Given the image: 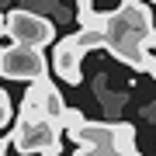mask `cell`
I'll return each mask as SVG.
<instances>
[{
    "instance_id": "6da1fadb",
    "label": "cell",
    "mask_w": 156,
    "mask_h": 156,
    "mask_svg": "<svg viewBox=\"0 0 156 156\" xmlns=\"http://www.w3.org/2000/svg\"><path fill=\"white\" fill-rule=\"evenodd\" d=\"M149 31H156L153 7L142 4V0H125L104 24V38H108L104 49L118 62H125V66L142 73V42H146Z\"/></svg>"
},
{
    "instance_id": "7a4b0ae2",
    "label": "cell",
    "mask_w": 156,
    "mask_h": 156,
    "mask_svg": "<svg viewBox=\"0 0 156 156\" xmlns=\"http://www.w3.org/2000/svg\"><path fill=\"white\" fill-rule=\"evenodd\" d=\"M14 135V149L31 156V153H45V156H59L62 153V125L56 118L42 115V111H31V108H21L17 111V125L11 128Z\"/></svg>"
},
{
    "instance_id": "3957f363",
    "label": "cell",
    "mask_w": 156,
    "mask_h": 156,
    "mask_svg": "<svg viewBox=\"0 0 156 156\" xmlns=\"http://www.w3.org/2000/svg\"><path fill=\"white\" fill-rule=\"evenodd\" d=\"M49 73V62H45V49L38 45H7L0 49V76L4 80H17V83H31Z\"/></svg>"
},
{
    "instance_id": "277c9868",
    "label": "cell",
    "mask_w": 156,
    "mask_h": 156,
    "mask_svg": "<svg viewBox=\"0 0 156 156\" xmlns=\"http://www.w3.org/2000/svg\"><path fill=\"white\" fill-rule=\"evenodd\" d=\"M7 31L14 35V42L21 45H45L56 42V24H52V17L38 14L35 7H11L7 11Z\"/></svg>"
},
{
    "instance_id": "5b68a950",
    "label": "cell",
    "mask_w": 156,
    "mask_h": 156,
    "mask_svg": "<svg viewBox=\"0 0 156 156\" xmlns=\"http://www.w3.org/2000/svg\"><path fill=\"white\" fill-rule=\"evenodd\" d=\"M69 139L76 146L80 156H94V153H104V156H115V122H80L76 128H69Z\"/></svg>"
},
{
    "instance_id": "8992f818",
    "label": "cell",
    "mask_w": 156,
    "mask_h": 156,
    "mask_svg": "<svg viewBox=\"0 0 156 156\" xmlns=\"http://www.w3.org/2000/svg\"><path fill=\"white\" fill-rule=\"evenodd\" d=\"M83 56L87 52L80 49V42L73 38V35H66V38H59V42H52V59H49V66L52 73L62 80V83H69V87H80L83 83Z\"/></svg>"
},
{
    "instance_id": "52a82bcc",
    "label": "cell",
    "mask_w": 156,
    "mask_h": 156,
    "mask_svg": "<svg viewBox=\"0 0 156 156\" xmlns=\"http://www.w3.org/2000/svg\"><path fill=\"white\" fill-rule=\"evenodd\" d=\"M21 108H31V111H42V115H49V118H62V111H66V101H62V94H59V87L49 80V73L45 76H38V80H31L28 83V94H24V101H21Z\"/></svg>"
},
{
    "instance_id": "ba28073f",
    "label": "cell",
    "mask_w": 156,
    "mask_h": 156,
    "mask_svg": "<svg viewBox=\"0 0 156 156\" xmlns=\"http://www.w3.org/2000/svg\"><path fill=\"white\" fill-rule=\"evenodd\" d=\"M125 0H76V21L90 24V28H104L108 17H111Z\"/></svg>"
},
{
    "instance_id": "9c48e42d",
    "label": "cell",
    "mask_w": 156,
    "mask_h": 156,
    "mask_svg": "<svg viewBox=\"0 0 156 156\" xmlns=\"http://www.w3.org/2000/svg\"><path fill=\"white\" fill-rule=\"evenodd\" d=\"M115 156H139V142H135V125L132 122H115Z\"/></svg>"
},
{
    "instance_id": "30bf717a",
    "label": "cell",
    "mask_w": 156,
    "mask_h": 156,
    "mask_svg": "<svg viewBox=\"0 0 156 156\" xmlns=\"http://www.w3.org/2000/svg\"><path fill=\"white\" fill-rule=\"evenodd\" d=\"M14 125V101L7 97V90H0V128Z\"/></svg>"
},
{
    "instance_id": "8fae6325",
    "label": "cell",
    "mask_w": 156,
    "mask_h": 156,
    "mask_svg": "<svg viewBox=\"0 0 156 156\" xmlns=\"http://www.w3.org/2000/svg\"><path fill=\"white\" fill-rule=\"evenodd\" d=\"M80 122H83V111H80V108H69V104H66V111H62V118H59L62 132H69V128H76Z\"/></svg>"
},
{
    "instance_id": "7c38bea8",
    "label": "cell",
    "mask_w": 156,
    "mask_h": 156,
    "mask_svg": "<svg viewBox=\"0 0 156 156\" xmlns=\"http://www.w3.org/2000/svg\"><path fill=\"white\" fill-rule=\"evenodd\" d=\"M11 149H14V135L7 132V135H0V156H7Z\"/></svg>"
},
{
    "instance_id": "4fadbf2b",
    "label": "cell",
    "mask_w": 156,
    "mask_h": 156,
    "mask_svg": "<svg viewBox=\"0 0 156 156\" xmlns=\"http://www.w3.org/2000/svg\"><path fill=\"white\" fill-rule=\"evenodd\" d=\"M0 31H7V11H0Z\"/></svg>"
},
{
    "instance_id": "5bb4252c",
    "label": "cell",
    "mask_w": 156,
    "mask_h": 156,
    "mask_svg": "<svg viewBox=\"0 0 156 156\" xmlns=\"http://www.w3.org/2000/svg\"><path fill=\"white\" fill-rule=\"evenodd\" d=\"M149 4H153V7H156V0H149Z\"/></svg>"
}]
</instances>
